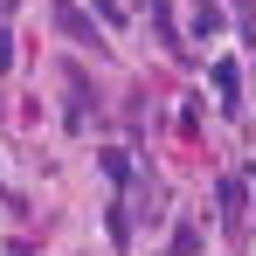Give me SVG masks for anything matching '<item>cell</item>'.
Listing matches in <instances>:
<instances>
[{
  "label": "cell",
  "instance_id": "obj_1",
  "mask_svg": "<svg viewBox=\"0 0 256 256\" xmlns=\"http://www.w3.org/2000/svg\"><path fill=\"white\" fill-rule=\"evenodd\" d=\"M214 201H222V228L242 236V222H250V187H242V173H228V180L214 187Z\"/></svg>",
  "mask_w": 256,
  "mask_h": 256
},
{
  "label": "cell",
  "instance_id": "obj_2",
  "mask_svg": "<svg viewBox=\"0 0 256 256\" xmlns=\"http://www.w3.org/2000/svg\"><path fill=\"white\" fill-rule=\"evenodd\" d=\"M56 28H62L70 42H97V28L84 21V7H76V0H56Z\"/></svg>",
  "mask_w": 256,
  "mask_h": 256
},
{
  "label": "cell",
  "instance_id": "obj_3",
  "mask_svg": "<svg viewBox=\"0 0 256 256\" xmlns=\"http://www.w3.org/2000/svg\"><path fill=\"white\" fill-rule=\"evenodd\" d=\"M214 90H222V111H242V70L236 62H214Z\"/></svg>",
  "mask_w": 256,
  "mask_h": 256
},
{
  "label": "cell",
  "instance_id": "obj_4",
  "mask_svg": "<svg viewBox=\"0 0 256 256\" xmlns=\"http://www.w3.org/2000/svg\"><path fill=\"white\" fill-rule=\"evenodd\" d=\"M194 250H201V222L180 214V222H173V250H166V256H194Z\"/></svg>",
  "mask_w": 256,
  "mask_h": 256
},
{
  "label": "cell",
  "instance_id": "obj_5",
  "mask_svg": "<svg viewBox=\"0 0 256 256\" xmlns=\"http://www.w3.org/2000/svg\"><path fill=\"white\" fill-rule=\"evenodd\" d=\"M104 222H111V242L125 250V242H132V201H111V214H104Z\"/></svg>",
  "mask_w": 256,
  "mask_h": 256
},
{
  "label": "cell",
  "instance_id": "obj_6",
  "mask_svg": "<svg viewBox=\"0 0 256 256\" xmlns=\"http://www.w3.org/2000/svg\"><path fill=\"white\" fill-rule=\"evenodd\" d=\"M97 14H104L111 28H132V0H97Z\"/></svg>",
  "mask_w": 256,
  "mask_h": 256
},
{
  "label": "cell",
  "instance_id": "obj_7",
  "mask_svg": "<svg viewBox=\"0 0 256 256\" xmlns=\"http://www.w3.org/2000/svg\"><path fill=\"white\" fill-rule=\"evenodd\" d=\"M214 28H222V7L201 0V7H194V35H214Z\"/></svg>",
  "mask_w": 256,
  "mask_h": 256
},
{
  "label": "cell",
  "instance_id": "obj_8",
  "mask_svg": "<svg viewBox=\"0 0 256 256\" xmlns=\"http://www.w3.org/2000/svg\"><path fill=\"white\" fill-rule=\"evenodd\" d=\"M104 173H111V180H118V187H132V160H125V152H118V146H111V152H104Z\"/></svg>",
  "mask_w": 256,
  "mask_h": 256
},
{
  "label": "cell",
  "instance_id": "obj_9",
  "mask_svg": "<svg viewBox=\"0 0 256 256\" xmlns=\"http://www.w3.org/2000/svg\"><path fill=\"white\" fill-rule=\"evenodd\" d=\"M14 62V28H0V70Z\"/></svg>",
  "mask_w": 256,
  "mask_h": 256
},
{
  "label": "cell",
  "instance_id": "obj_10",
  "mask_svg": "<svg viewBox=\"0 0 256 256\" xmlns=\"http://www.w3.org/2000/svg\"><path fill=\"white\" fill-rule=\"evenodd\" d=\"M166 7H173V0H152V14H160V35L173 42V21H166Z\"/></svg>",
  "mask_w": 256,
  "mask_h": 256
}]
</instances>
